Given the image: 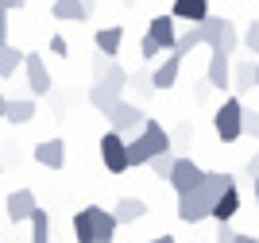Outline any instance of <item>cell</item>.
<instances>
[{"label": "cell", "instance_id": "obj_32", "mask_svg": "<svg viewBox=\"0 0 259 243\" xmlns=\"http://www.w3.org/2000/svg\"><path fill=\"white\" fill-rule=\"evenodd\" d=\"M0 46H8V12L0 8Z\"/></svg>", "mask_w": 259, "mask_h": 243}, {"label": "cell", "instance_id": "obj_14", "mask_svg": "<svg viewBox=\"0 0 259 243\" xmlns=\"http://www.w3.org/2000/svg\"><path fill=\"white\" fill-rule=\"evenodd\" d=\"M170 16L174 20H186L190 27H197V23H205L213 12H209V0H174Z\"/></svg>", "mask_w": 259, "mask_h": 243}, {"label": "cell", "instance_id": "obj_40", "mask_svg": "<svg viewBox=\"0 0 259 243\" xmlns=\"http://www.w3.org/2000/svg\"><path fill=\"white\" fill-rule=\"evenodd\" d=\"M255 89H259V62H255Z\"/></svg>", "mask_w": 259, "mask_h": 243}, {"label": "cell", "instance_id": "obj_34", "mask_svg": "<svg viewBox=\"0 0 259 243\" xmlns=\"http://www.w3.org/2000/svg\"><path fill=\"white\" fill-rule=\"evenodd\" d=\"M23 4H27V0H0V8H4V12H20Z\"/></svg>", "mask_w": 259, "mask_h": 243}, {"label": "cell", "instance_id": "obj_17", "mask_svg": "<svg viewBox=\"0 0 259 243\" xmlns=\"http://www.w3.org/2000/svg\"><path fill=\"white\" fill-rule=\"evenodd\" d=\"M143 212H147V205H143L140 197H120V201H116V209H112V216H116V224L124 228V224H136V220L143 216Z\"/></svg>", "mask_w": 259, "mask_h": 243}, {"label": "cell", "instance_id": "obj_9", "mask_svg": "<svg viewBox=\"0 0 259 243\" xmlns=\"http://www.w3.org/2000/svg\"><path fill=\"white\" fill-rule=\"evenodd\" d=\"M147 39H151L159 51H174V42H178V23H174V16H155V20L147 23Z\"/></svg>", "mask_w": 259, "mask_h": 243}, {"label": "cell", "instance_id": "obj_41", "mask_svg": "<svg viewBox=\"0 0 259 243\" xmlns=\"http://www.w3.org/2000/svg\"><path fill=\"white\" fill-rule=\"evenodd\" d=\"M124 4H136V0H124Z\"/></svg>", "mask_w": 259, "mask_h": 243}, {"label": "cell", "instance_id": "obj_39", "mask_svg": "<svg viewBox=\"0 0 259 243\" xmlns=\"http://www.w3.org/2000/svg\"><path fill=\"white\" fill-rule=\"evenodd\" d=\"M251 189H255V201H259V178H255V181H251Z\"/></svg>", "mask_w": 259, "mask_h": 243}, {"label": "cell", "instance_id": "obj_42", "mask_svg": "<svg viewBox=\"0 0 259 243\" xmlns=\"http://www.w3.org/2000/svg\"><path fill=\"white\" fill-rule=\"evenodd\" d=\"M255 120H259V112H255Z\"/></svg>", "mask_w": 259, "mask_h": 243}, {"label": "cell", "instance_id": "obj_8", "mask_svg": "<svg viewBox=\"0 0 259 243\" xmlns=\"http://www.w3.org/2000/svg\"><path fill=\"white\" fill-rule=\"evenodd\" d=\"M201 178H205V170L197 166L194 159H186V155H178V159H174L170 185H174V193H178V197H182V193H190V189H197V185H201Z\"/></svg>", "mask_w": 259, "mask_h": 243}, {"label": "cell", "instance_id": "obj_2", "mask_svg": "<svg viewBox=\"0 0 259 243\" xmlns=\"http://www.w3.org/2000/svg\"><path fill=\"white\" fill-rule=\"evenodd\" d=\"M116 216L112 209L101 205H85L81 212H74V235L77 243H116Z\"/></svg>", "mask_w": 259, "mask_h": 243}, {"label": "cell", "instance_id": "obj_12", "mask_svg": "<svg viewBox=\"0 0 259 243\" xmlns=\"http://www.w3.org/2000/svg\"><path fill=\"white\" fill-rule=\"evenodd\" d=\"M4 209H8V220L12 224H23V220H31V212L39 209V205H35V193L31 189H12L8 201H4Z\"/></svg>", "mask_w": 259, "mask_h": 243}, {"label": "cell", "instance_id": "obj_22", "mask_svg": "<svg viewBox=\"0 0 259 243\" xmlns=\"http://www.w3.org/2000/svg\"><path fill=\"white\" fill-rule=\"evenodd\" d=\"M4 120H12V124H31L35 120V101H8V112H4Z\"/></svg>", "mask_w": 259, "mask_h": 243}, {"label": "cell", "instance_id": "obj_16", "mask_svg": "<svg viewBox=\"0 0 259 243\" xmlns=\"http://www.w3.org/2000/svg\"><path fill=\"white\" fill-rule=\"evenodd\" d=\"M240 212V189L232 185V189H225L221 197H217V205H213V220H221V224H232V216Z\"/></svg>", "mask_w": 259, "mask_h": 243}, {"label": "cell", "instance_id": "obj_38", "mask_svg": "<svg viewBox=\"0 0 259 243\" xmlns=\"http://www.w3.org/2000/svg\"><path fill=\"white\" fill-rule=\"evenodd\" d=\"M81 8H85V12H93V8H97V0H81Z\"/></svg>", "mask_w": 259, "mask_h": 243}, {"label": "cell", "instance_id": "obj_36", "mask_svg": "<svg viewBox=\"0 0 259 243\" xmlns=\"http://www.w3.org/2000/svg\"><path fill=\"white\" fill-rule=\"evenodd\" d=\"M151 243H174V235H155Z\"/></svg>", "mask_w": 259, "mask_h": 243}, {"label": "cell", "instance_id": "obj_4", "mask_svg": "<svg viewBox=\"0 0 259 243\" xmlns=\"http://www.w3.org/2000/svg\"><path fill=\"white\" fill-rule=\"evenodd\" d=\"M197 31H201V42H205V46H213V51H221V54H232L240 46L236 27H232V20H225V16H209L205 23H197Z\"/></svg>", "mask_w": 259, "mask_h": 243}, {"label": "cell", "instance_id": "obj_29", "mask_svg": "<svg viewBox=\"0 0 259 243\" xmlns=\"http://www.w3.org/2000/svg\"><path fill=\"white\" fill-rule=\"evenodd\" d=\"M51 54L54 58H66V54H70V42H66L62 35H51Z\"/></svg>", "mask_w": 259, "mask_h": 243}, {"label": "cell", "instance_id": "obj_5", "mask_svg": "<svg viewBox=\"0 0 259 243\" xmlns=\"http://www.w3.org/2000/svg\"><path fill=\"white\" fill-rule=\"evenodd\" d=\"M213 127H217V139H221V143H236V139L244 135V101H240V96H228L225 105L217 108Z\"/></svg>", "mask_w": 259, "mask_h": 243}, {"label": "cell", "instance_id": "obj_20", "mask_svg": "<svg viewBox=\"0 0 259 243\" xmlns=\"http://www.w3.org/2000/svg\"><path fill=\"white\" fill-rule=\"evenodd\" d=\"M23 58H27V54L20 51V46H0V77H16V70H20L23 66Z\"/></svg>", "mask_w": 259, "mask_h": 243}, {"label": "cell", "instance_id": "obj_1", "mask_svg": "<svg viewBox=\"0 0 259 243\" xmlns=\"http://www.w3.org/2000/svg\"><path fill=\"white\" fill-rule=\"evenodd\" d=\"M232 185H236V181H232V174H228V170H205L201 185L178 197V220H186V224H201L205 216H213L217 197H221L225 189H232Z\"/></svg>", "mask_w": 259, "mask_h": 243}, {"label": "cell", "instance_id": "obj_18", "mask_svg": "<svg viewBox=\"0 0 259 243\" xmlns=\"http://www.w3.org/2000/svg\"><path fill=\"white\" fill-rule=\"evenodd\" d=\"M93 42H97V51L108 54V62H112L116 51H120V42H124V27H101V31L93 35Z\"/></svg>", "mask_w": 259, "mask_h": 243}, {"label": "cell", "instance_id": "obj_26", "mask_svg": "<svg viewBox=\"0 0 259 243\" xmlns=\"http://www.w3.org/2000/svg\"><path fill=\"white\" fill-rule=\"evenodd\" d=\"M174 159L178 155H159V159H151L147 166L155 170V178H162V181H170V170H174Z\"/></svg>", "mask_w": 259, "mask_h": 243}, {"label": "cell", "instance_id": "obj_7", "mask_svg": "<svg viewBox=\"0 0 259 243\" xmlns=\"http://www.w3.org/2000/svg\"><path fill=\"white\" fill-rule=\"evenodd\" d=\"M101 162L108 166V174H128V139L116 131L101 135Z\"/></svg>", "mask_w": 259, "mask_h": 243}, {"label": "cell", "instance_id": "obj_23", "mask_svg": "<svg viewBox=\"0 0 259 243\" xmlns=\"http://www.w3.org/2000/svg\"><path fill=\"white\" fill-rule=\"evenodd\" d=\"M27 224H31V243H51V216H47V209H35Z\"/></svg>", "mask_w": 259, "mask_h": 243}, {"label": "cell", "instance_id": "obj_28", "mask_svg": "<svg viewBox=\"0 0 259 243\" xmlns=\"http://www.w3.org/2000/svg\"><path fill=\"white\" fill-rule=\"evenodd\" d=\"M244 135L259 139V120H255V108H244Z\"/></svg>", "mask_w": 259, "mask_h": 243}, {"label": "cell", "instance_id": "obj_19", "mask_svg": "<svg viewBox=\"0 0 259 243\" xmlns=\"http://www.w3.org/2000/svg\"><path fill=\"white\" fill-rule=\"evenodd\" d=\"M51 16H54V20H74V23L89 20V12L81 8V0H54V4H51Z\"/></svg>", "mask_w": 259, "mask_h": 243}, {"label": "cell", "instance_id": "obj_25", "mask_svg": "<svg viewBox=\"0 0 259 243\" xmlns=\"http://www.w3.org/2000/svg\"><path fill=\"white\" fill-rule=\"evenodd\" d=\"M197 42H201V31H197V27H190V31H178V42H174V51H170V54H178V58H186V54L194 51Z\"/></svg>", "mask_w": 259, "mask_h": 243}, {"label": "cell", "instance_id": "obj_24", "mask_svg": "<svg viewBox=\"0 0 259 243\" xmlns=\"http://www.w3.org/2000/svg\"><path fill=\"white\" fill-rule=\"evenodd\" d=\"M124 93H132L136 101H147V96L155 93L151 74H128V85H124Z\"/></svg>", "mask_w": 259, "mask_h": 243}, {"label": "cell", "instance_id": "obj_3", "mask_svg": "<svg viewBox=\"0 0 259 243\" xmlns=\"http://www.w3.org/2000/svg\"><path fill=\"white\" fill-rule=\"evenodd\" d=\"M124 85H128V70L120 62H108V70H101V77L93 81V89H89V105L108 116V112L124 101Z\"/></svg>", "mask_w": 259, "mask_h": 243}, {"label": "cell", "instance_id": "obj_15", "mask_svg": "<svg viewBox=\"0 0 259 243\" xmlns=\"http://www.w3.org/2000/svg\"><path fill=\"white\" fill-rule=\"evenodd\" d=\"M178 74H182V58H178V54H170V58H166V62H162L159 70L151 74V85H155V93H159V89H174Z\"/></svg>", "mask_w": 259, "mask_h": 243}, {"label": "cell", "instance_id": "obj_11", "mask_svg": "<svg viewBox=\"0 0 259 243\" xmlns=\"http://www.w3.org/2000/svg\"><path fill=\"white\" fill-rule=\"evenodd\" d=\"M31 155H35V162L47 166V170H62L66 166V143L62 139H39Z\"/></svg>", "mask_w": 259, "mask_h": 243}, {"label": "cell", "instance_id": "obj_37", "mask_svg": "<svg viewBox=\"0 0 259 243\" xmlns=\"http://www.w3.org/2000/svg\"><path fill=\"white\" fill-rule=\"evenodd\" d=\"M4 112H8V96H0V120H4Z\"/></svg>", "mask_w": 259, "mask_h": 243}, {"label": "cell", "instance_id": "obj_31", "mask_svg": "<svg viewBox=\"0 0 259 243\" xmlns=\"http://www.w3.org/2000/svg\"><path fill=\"white\" fill-rule=\"evenodd\" d=\"M140 54H143V58H155V54H159V46H155V42L143 35V39H140Z\"/></svg>", "mask_w": 259, "mask_h": 243}, {"label": "cell", "instance_id": "obj_35", "mask_svg": "<svg viewBox=\"0 0 259 243\" xmlns=\"http://www.w3.org/2000/svg\"><path fill=\"white\" fill-rule=\"evenodd\" d=\"M232 243H259V239H255V235H236Z\"/></svg>", "mask_w": 259, "mask_h": 243}, {"label": "cell", "instance_id": "obj_10", "mask_svg": "<svg viewBox=\"0 0 259 243\" xmlns=\"http://www.w3.org/2000/svg\"><path fill=\"white\" fill-rule=\"evenodd\" d=\"M205 85H209V89H232V62H228V54H221V51L209 54Z\"/></svg>", "mask_w": 259, "mask_h": 243}, {"label": "cell", "instance_id": "obj_13", "mask_svg": "<svg viewBox=\"0 0 259 243\" xmlns=\"http://www.w3.org/2000/svg\"><path fill=\"white\" fill-rule=\"evenodd\" d=\"M23 70H27V85H31L35 96H47V93H51V74H47L43 54H27V58H23Z\"/></svg>", "mask_w": 259, "mask_h": 243}, {"label": "cell", "instance_id": "obj_21", "mask_svg": "<svg viewBox=\"0 0 259 243\" xmlns=\"http://www.w3.org/2000/svg\"><path fill=\"white\" fill-rule=\"evenodd\" d=\"M232 85H236V93H248V89H255V62H248V58H244V62H236L232 66Z\"/></svg>", "mask_w": 259, "mask_h": 243}, {"label": "cell", "instance_id": "obj_27", "mask_svg": "<svg viewBox=\"0 0 259 243\" xmlns=\"http://www.w3.org/2000/svg\"><path fill=\"white\" fill-rule=\"evenodd\" d=\"M244 46H248L251 54H259V20L248 23V31H244Z\"/></svg>", "mask_w": 259, "mask_h": 243}, {"label": "cell", "instance_id": "obj_6", "mask_svg": "<svg viewBox=\"0 0 259 243\" xmlns=\"http://www.w3.org/2000/svg\"><path fill=\"white\" fill-rule=\"evenodd\" d=\"M143 120H147V112H143L136 101H120L112 112H108V131H116V135H140Z\"/></svg>", "mask_w": 259, "mask_h": 243}, {"label": "cell", "instance_id": "obj_33", "mask_svg": "<svg viewBox=\"0 0 259 243\" xmlns=\"http://www.w3.org/2000/svg\"><path fill=\"white\" fill-rule=\"evenodd\" d=\"M244 174H248L251 181L259 178V151H255V155H251V159H248V170H244Z\"/></svg>", "mask_w": 259, "mask_h": 243}, {"label": "cell", "instance_id": "obj_30", "mask_svg": "<svg viewBox=\"0 0 259 243\" xmlns=\"http://www.w3.org/2000/svg\"><path fill=\"white\" fill-rule=\"evenodd\" d=\"M232 239H236L232 224H221V228H217V243H232Z\"/></svg>", "mask_w": 259, "mask_h": 243}]
</instances>
